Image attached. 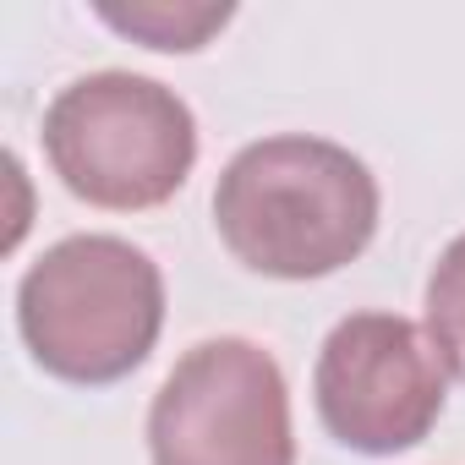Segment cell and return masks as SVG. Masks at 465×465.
I'll return each instance as SVG.
<instances>
[{
  "mask_svg": "<svg viewBox=\"0 0 465 465\" xmlns=\"http://www.w3.org/2000/svg\"><path fill=\"white\" fill-rule=\"evenodd\" d=\"M213 224L230 258L252 274L323 280L378 236V181L329 137H263L219 170Z\"/></svg>",
  "mask_w": 465,
  "mask_h": 465,
  "instance_id": "obj_1",
  "label": "cell"
},
{
  "mask_svg": "<svg viewBox=\"0 0 465 465\" xmlns=\"http://www.w3.org/2000/svg\"><path fill=\"white\" fill-rule=\"evenodd\" d=\"M427 340H432L443 372H454L465 383V230L438 252V263L427 274Z\"/></svg>",
  "mask_w": 465,
  "mask_h": 465,
  "instance_id": "obj_7",
  "label": "cell"
},
{
  "mask_svg": "<svg viewBox=\"0 0 465 465\" xmlns=\"http://www.w3.org/2000/svg\"><path fill=\"white\" fill-rule=\"evenodd\" d=\"M148 454L153 465H296L280 361L242 334L192 345L148 405Z\"/></svg>",
  "mask_w": 465,
  "mask_h": 465,
  "instance_id": "obj_4",
  "label": "cell"
},
{
  "mask_svg": "<svg viewBox=\"0 0 465 465\" xmlns=\"http://www.w3.org/2000/svg\"><path fill=\"white\" fill-rule=\"evenodd\" d=\"M230 17L236 6H192V0H132V6H99V23H110L115 34L148 45V50H170V55H186V50H203Z\"/></svg>",
  "mask_w": 465,
  "mask_h": 465,
  "instance_id": "obj_6",
  "label": "cell"
},
{
  "mask_svg": "<svg viewBox=\"0 0 465 465\" xmlns=\"http://www.w3.org/2000/svg\"><path fill=\"white\" fill-rule=\"evenodd\" d=\"M45 159L72 197L137 213L186 186L197 164V121L186 99L153 77L94 72L50 99Z\"/></svg>",
  "mask_w": 465,
  "mask_h": 465,
  "instance_id": "obj_3",
  "label": "cell"
},
{
  "mask_svg": "<svg viewBox=\"0 0 465 465\" xmlns=\"http://www.w3.org/2000/svg\"><path fill=\"white\" fill-rule=\"evenodd\" d=\"M443 361L432 340L400 312H351L329 329L312 400L334 443L356 454H400L416 449L443 416Z\"/></svg>",
  "mask_w": 465,
  "mask_h": 465,
  "instance_id": "obj_5",
  "label": "cell"
},
{
  "mask_svg": "<svg viewBox=\"0 0 465 465\" xmlns=\"http://www.w3.org/2000/svg\"><path fill=\"white\" fill-rule=\"evenodd\" d=\"M17 329L61 383L137 372L164 329V274L121 236H66L17 285Z\"/></svg>",
  "mask_w": 465,
  "mask_h": 465,
  "instance_id": "obj_2",
  "label": "cell"
}]
</instances>
